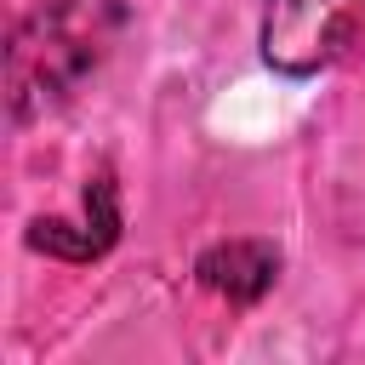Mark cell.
Masks as SVG:
<instances>
[{
  "label": "cell",
  "mask_w": 365,
  "mask_h": 365,
  "mask_svg": "<svg viewBox=\"0 0 365 365\" xmlns=\"http://www.w3.org/2000/svg\"><path fill=\"white\" fill-rule=\"evenodd\" d=\"M120 6L114 0H46L34 6L6 51V91H11V120H40L46 108L68 103L74 86L108 57L120 34Z\"/></svg>",
  "instance_id": "cell-1"
},
{
  "label": "cell",
  "mask_w": 365,
  "mask_h": 365,
  "mask_svg": "<svg viewBox=\"0 0 365 365\" xmlns=\"http://www.w3.org/2000/svg\"><path fill=\"white\" fill-rule=\"evenodd\" d=\"M120 234V205H114V177H97L86 188V217L80 222H63V217H40L29 228V245L34 251H51V257H68V262H91L114 245Z\"/></svg>",
  "instance_id": "cell-3"
},
{
  "label": "cell",
  "mask_w": 365,
  "mask_h": 365,
  "mask_svg": "<svg viewBox=\"0 0 365 365\" xmlns=\"http://www.w3.org/2000/svg\"><path fill=\"white\" fill-rule=\"evenodd\" d=\"M194 274H200V285H211L228 302H257L279 274V251L262 245V240H228V245L200 251Z\"/></svg>",
  "instance_id": "cell-4"
},
{
  "label": "cell",
  "mask_w": 365,
  "mask_h": 365,
  "mask_svg": "<svg viewBox=\"0 0 365 365\" xmlns=\"http://www.w3.org/2000/svg\"><path fill=\"white\" fill-rule=\"evenodd\" d=\"M365 29V0H268L262 6V63L302 80L354 46Z\"/></svg>",
  "instance_id": "cell-2"
}]
</instances>
